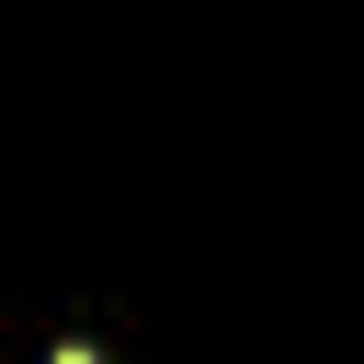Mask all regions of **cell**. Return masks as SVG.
I'll list each match as a JSON object with an SVG mask.
<instances>
[{
    "label": "cell",
    "instance_id": "1",
    "mask_svg": "<svg viewBox=\"0 0 364 364\" xmlns=\"http://www.w3.org/2000/svg\"><path fill=\"white\" fill-rule=\"evenodd\" d=\"M46 364H102V353H91V341H68V353H46Z\"/></svg>",
    "mask_w": 364,
    "mask_h": 364
}]
</instances>
